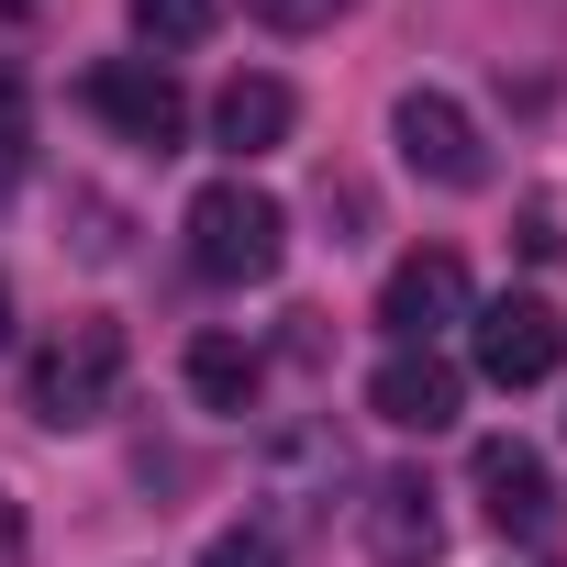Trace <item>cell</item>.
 Here are the masks:
<instances>
[{
	"mask_svg": "<svg viewBox=\"0 0 567 567\" xmlns=\"http://www.w3.org/2000/svg\"><path fill=\"white\" fill-rule=\"evenodd\" d=\"M290 123H301L290 79H223V101H212V145H234V156L290 145Z\"/></svg>",
	"mask_w": 567,
	"mask_h": 567,
	"instance_id": "8fae6325",
	"label": "cell"
},
{
	"mask_svg": "<svg viewBox=\"0 0 567 567\" xmlns=\"http://www.w3.org/2000/svg\"><path fill=\"white\" fill-rule=\"evenodd\" d=\"M12 134H23V68L0 56V145H12Z\"/></svg>",
	"mask_w": 567,
	"mask_h": 567,
	"instance_id": "e0dca14e",
	"label": "cell"
},
{
	"mask_svg": "<svg viewBox=\"0 0 567 567\" xmlns=\"http://www.w3.org/2000/svg\"><path fill=\"white\" fill-rule=\"evenodd\" d=\"M467 346H478V379L534 390V379H556V357H567V312L534 301V290H501L489 312H467Z\"/></svg>",
	"mask_w": 567,
	"mask_h": 567,
	"instance_id": "3957f363",
	"label": "cell"
},
{
	"mask_svg": "<svg viewBox=\"0 0 567 567\" xmlns=\"http://www.w3.org/2000/svg\"><path fill=\"white\" fill-rule=\"evenodd\" d=\"M334 489H346V434H334V423H290V434H267V501L290 512V523L323 512Z\"/></svg>",
	"mask_w": 567,
	"mask_h": 567,
	"instance_id": "30bf717a",
	"label": "cell"
},
{
	"mask_svg": "<svg viewBox=\"0 0 567 567\" xmlns=\"http://www.w3.org/2000/svg\"><path fill=\"white\" fill-rule=\"evenodd\" d=\"M357 534H368L379 567H434V556H445V489H434L423 467H390V478H368Z\"/></svg>",
	"mask_w": 567,
	"mask_h": 567,
	"instance_id": "5b68a950",
	"label": "cell"
},
{
	"mask_svg": "<svg viewBox=\"0 0 567 567\" xmlns=\"http://www.w3.org/2000/svg\"><path fill=\"white\" fill-rule=\"evenodd\" d=\"M278 256H290V212H278L256 178H212L189 200V267L212 290H267Z\"/></svg>",
	"mask_w": 567,
	"mask_h": 567,
	"instance_id": "6da1fadb",
	"label": "cell"
},
{
	"mask_svg": "<svg viewBox=\"0 0 567 567\" xmlns=\"http://www.w3.org/2000/svg\"><path fill=\"white\" fill-rule=\"evenodd\" d=\"M0 346H12V278H0Z\"/></svg>",
	"mask_w": 567,
	"mask_h": 567,
	"instance_id": "ac0fdd59",
	"label": "cell"
},
{
	"mask_svg": "<svg viewBox=\"0 0 567 567\" xmlns=\"http://www.w3.org/2000/svg\"><path fill=\"white\" fill-rule=\"evenodd\" d=\"M368 412L401 423V434H445V423L467 412V379H456V357H434V346H390L379 379H368Z\"/></svg>",
	"mask_w": 567,
	"mask_h": 567,
	"instance_id": "ba28073f",
	"label": "cell"
},
{
	"mask_svg": "<svg viewBox=\"0 0 567 567\" xmlns=\"http://www.w3.org/2000/svg\"><path fill=\"white\" fill-rule=\"evenodd\" d=\"M12 545H23V534H12V512H0V556H12Z\"/></svg>",
	"mask_w": 567,
	"mask_h": 567,
	"instance_id": "d6986e66",
	"label": "cell"
},
{
	"mask_svg": "<svg viewBox=\"0 0 567 567\" xmlns=\"http://www.w3.org/2000/svg\"><path fill=\"white\" fill-rule=\"evenodd\" d=\"M23 401H34V423H56V434L123 412V323H68V334L34 357Z\"/></svg>",
	"mask_w": 567,
	"mask_h": 567,
	"instance_id": "7a4b0ae2",
	"label": "cell"
},
{
	"mask_svg": "<svg viewBox=\"0 0 567 567\" xmlns=\"http://www.w3.org/2000/svg\"><path fill=\"white\" fill-rule=\"evenodd\" d=\"M467 489H478L489 534H523V545H545V523H556V478H545V456H534L523 434H489V445L467 456Z\"/></svg>",
	"mask_w": 567,
	"mask_h": 567,
	"instance_id": "52a82bcc",
	"label": "cell"
},
{
	"mask_svg": "<svg viewBox=\"0 0 567 567\" xmlns=\"http://www.w3.org/2000/svg\"><path fill=\"white\" fill-rule=\"evenodd\" d=\"M556 245H567V234H556V200H523V256H534V267H545V256H556Z\"/></svg>",
	"mask_w": 567,
	"mask_h": 567,
	"instance_id": "2e32d148",
	"label": "cell"
},
{
	"mask_svg": "<svg viewBox=\"0 0 567 567\" xmlns=\"http://www.w3.org/2000/svg\"><path fill=\"white\" fill-rule=\"evenodd\" d=\"M390 145H401V167L434 178V189H478V178H489L478 123H467L445 90H401V101H390Z\"/></svg>",
	"mask_w": 567,
	"mask_h": 567,
	"instance_id": "277c9868",
	"label": "cell"
},
{
	"mask_svg": "<svg viewBox=\"0 0 567 567\" xmlns=\"http://www.w3.org/2000/svg\"><path fill=\"white\" fill-rule=\"evenodd\" d=\"M90 112H101L123 145H145V156H167V145L189 134V101H178V79H167L156 56H112V68H90Z\"/></svg>",
	"mask_w": 567,
	"mask_h": 567,
	"instance_id": "8992f818",
	"label": "cell"
},
{
	"mask_svg": "<svg viewBox=\"0 0 567 567\" xmlns=\"http://www.w3.org/2000/svg\"><path fill=\"white\" fill-rule=\"evenodd\" d=\"M123 12H134L145 45H200L212 34V0H123Z\"/></svg>",
	"mask_w": 567,
	"mask_h": 567,
	"instance_id": "4fadbf2b",
	"label": "cell"
},
{
	"mask_svg": "<svg viewBox=\"0 0 567 567\" xmlns=\"http://www.w3.org/2000/svg\"><path fill=\"white\" fill-rule=\"evenodd\" d=\"M256 379H267V357L245 334H189V401L200 412H256Z\"/></svg>",
	"mask_w": 567,
	"mask_h": 567,
	"instance_id": "7c38bea8",
	"label": "cell"
},
{
	"mask_svg": "<svg viewBox=\"0 0 567 567\" xmlns=\"http://www.w3.org/2000/svg\"><path fill=\"white\" fill-rule=\"evenodd\" d=\"M245 12L267 34H323V23H346V0H245Z\"/></svg>",
	"mask_w": 567,
	"mask_h": 567,
	"instance_id": "9a60e30c",
	"label": "cell"
},
{
	"mask_svg": "<svg viewBox=\"0 0 567 567\" xmlns=\"http://www.w3.org/2000/svg\"><path fill=\"white\" fill-rule=\"evenodd\" d=\"M478 301H467V267L445 256V245H423V256H401L390 267V290H379V323L401 334V346H434L445 323H467Z\"/></svg>",
	"mask_w": 567,
	"mask_h": 567,
	"instance_id": "9c48e42d",
	"label": "cell"
},
{
	"mask_svg": "<svg viewBox=\"0 0 567 567\" xmlns=\"http://www.w3.org/2000/svg\"><path fill=\"white\" fill-rule=\"evenodd\" d=\"M290 545H278V523H223L212 545H200V567H278Z\"/></svg>",
	"mask_w": 567,
	"mask_h": 567,
	"instance_id": "5bb4252c",
	"label": "cell"
}]
</instances>
